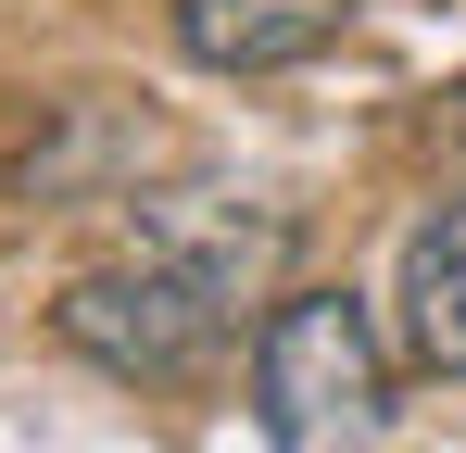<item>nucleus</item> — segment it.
Returning <instances> with one entry per match:
<instances>
[{
	"mask_svg": "<svg viewBox=\"0 0 466 453\" xmlns=\"http://www.w3.org/2000/svg\"><path fill=\"white\" fill-rule=\"evenodd\" d=\"M239 265H252V252H228V239H215V252L164 239V252H139V265H88L51 315H64V340H76L88 366L139 378V390H177V378H202L215 353H228Z\"/></svg>",
	"mask_w": 466,
	"mask_h": 453,
	"instance_id": "1",
	"label": "nucleus"
},
{
	"mask_svg": "<svg viewBox=\"0 0 466 453\" xmlns=\"http://www.w3.org/2000/svg\"><path fill=\"white\" fill-rule=\"evenodd\" d=\"M252 416H265L278 453L379 441V416H390L379 315H366L353 290H290V302H265V327H252Z\"/></svg>",
	"mask_w": 466,
	"mask_h": 453,
	"instance_id": "2",
	"label": "nucleus"
},
{
	"mask_svg": "<svg viewBox=\"0 0 466 453\" xmlns=\"http://www.w3.org/2000/svg\"><path fill=\"white\" fill-rule=\"evenodd\" d=\"M353 25V0H177V51L215 76H290Z\"/></svg>",
	"mask_w": 466,
	"mask_h": 453,
	"instance_id": "3",
	"label": "nucleus"
},
{
	"mask_svg": "<svg viewBox=\"0 0 466 453\" xmlns=\"http://www.w3.org/2000/svg\"><path fill=\"white\" fill-rule=\"evenodd\" d=\"M403 340L429 378H466V189H441L403 239Z\"/></svg>",
	"mask_w": 466,
	"mask_h": 453,
	"instance_id": "4",
	"label": "nucleus"
}]
</instances>
